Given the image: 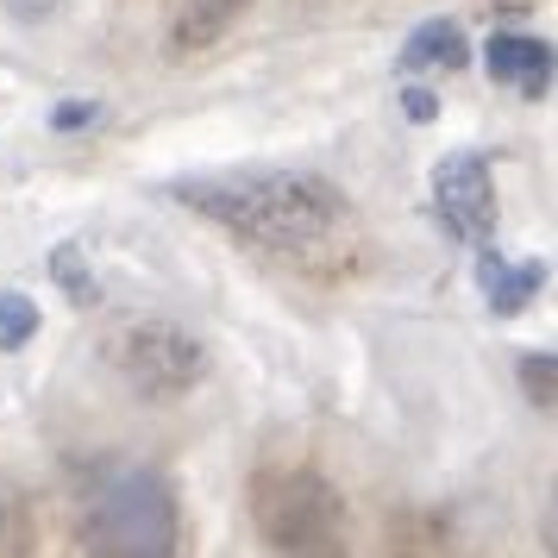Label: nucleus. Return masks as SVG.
Masks as SVG:
<instances>
[{
	"mask_svg": "<svg viewBox=\"0 0 558 558\" xmlns=\"http://www.w3.org/2000/svg\"><path fill=\"white\" fill-rule=\"evenodd\" d=\"M182 508L151 464H120L95 483L76 521V558H177Z\"/></svg>",
	"mask_w": 558,
	"mask_h": 558,
	"instance_id": "f03ea898",
	"label": "nucleus"
},
{
	"mask_svg": "<svg viewBox=\"0 0 558 558\" xmlns=\"http://www.w3.org/2000/svg\"><path fill=\"white\" fill-rule=\"evenodd\" d=\"M245 13H252V0H177V13H170V45H177V51H214Z\"/></svg>",
	"mask_w": 558,
	"mask_h": 558,
	"instance_id": "6e6552de",
	"label": "nucleus"
},
{
	"mask_svg": "<svg viewBox=\"0 0 558 558\" xmlns=\"http://www.w3.org/2000/svg\"><path fill=\"white\" fill-rule=\"evenodd\" d=\"M107 364L145 402H177V396H189L207 377L202 339L170 327V320H126V327L107 339Z\"/></svg>",
	"mask_w": 558,
	"mask_h": 558,
	"instance_id": "20e7f679",
	"label": "nucleus"
},
{
	"mask_svg": "<svg viewBox=\"0 0 558 558\" xmlns=\"http://www.w3.org/2000/svg\"><path fill=\"white\" fill-rule=\"evenodd\" d=\"M170 195L220 232L245 239L252 252L314 270V277L339 270L357 239V207L345 202L339 182L314 177V170H277V163L207 170V177H177Z\"/></svg>",
	"mask_w": 558,
	"mask_h": 558,
	"instance_id": "f257e3e1",
	"label": "nucleus"
},
{
	"mask_svg": "<svg viewBox=\"0 0 558 558\" xmlns=\"http://www.w3.org/2000/svg\"><path fill=\"white\" fill-rule=\"evenodd\" d=\"M483 70L502 82V88L539 101V95L553 88V45L533 38V32H496V38L483 45Z\"/></svg>",
	"mask_w": 558,
	"mask_h": 558,
	"instance_id": "423d86ee",
	"label": "nucleus"
},
{
	"mask_svg": "<svg viewBox=\"0 0 558 558\" xmlns=\"http://www.w3.org/2000/svg\"><path fill=\"white\" fill-rule=\"evenodd\" d=\"M252 521L270 558H357L345 496L314 464H264L252 477Z\"/></svg>",
	"mask_w": 558,
	"mask_h": 558,
	"instance_id": "7ed1b4c3",
	"label": "nucleus"
},
{
	"mask_svg": "<svg viewBox=\"0 0 558 558\" xmlns=\"http://www.w3.org/2000/svg\"><path fill=\"white\" fill-rule=\"evenodd\" d=\"M408 113H414V120H433V113H439V101H433L427 88H408Z\"/></svg>",
	"mask_w": 558,
	"mask_h": 558,
	"instance_id": "2eb2a0df",
	"label": "nucleus"
},
{
	"mask_svg": "<svg viewBox=\"0 0 558 558\" xmlns=\"http://www.w3.org/2000/svg\"><path fill=\"white\" fill-rule=\"evenodd\" d=\"M521 383H527V396H539V408H553V352L521 357Z\"/></svg>",
	"mask_w": 558,
	"mask_h": 558,
	"instance_id": "f8f14e48",
	"label": "nucleus"
},
{
	"mask_svg": "<svg viewBox=\"0 0 558 558\" xmlns=\"http://www.w3.org/2000/svg\"><path fill=\"white\" fill-rule=\"evenodd\" d=\"M32 332H38V307H32V295H0V352H20V345H32Z\"/></svg>",
	"mask_w": 558,
	"mask_h": 558,
	"instance_id": "9d476101",
	"label": "nucleus"
},
{
	"mask_svg": "<svg viewBox=\"0 0 558 558\" xmlns=\"http://www.w3.org/2000/svg\"><path fill=\"white\" fill-rule=\"evenodd\" d=\"M51 264H57V282L70 289V302H95V277H88V264L76 257V245H63Z\"/></svg>",
	"mask_w": 558,
	"mask_h": 558,
	"instance_id": "9b49d317",
	"label": "nucleus"
},
{
	"mask_svg": "<svg viewBox=\"0 0 558 558\" xmlns=\"http://www.w3.org/2000/svg\"><path fill=\"white\" fill-rule=\"evenodd\" d=\"M95 113H101V107H57V120H51V126H57V132H76V126H95Z\"/></svg>",
	"mask_w": 558,
	"mask_h": 558,
	"instance_id": "ddd939ff",
	"label": "nucleus"
},
{
	"mask_svg": "<svg viewBox=\"0 0 558 558\" xmlns=\"http://www.w3.org/2000/svg\"><path fill=\"white\" fill-rule=\"evenodd\" d=\"M477 282H483V302L496 314H521V307L546 289V264H508L496 245H477Z\"/></svg>",
	"mask_w": 558,
	"mask_h": 558,
	"instance_id": "0eeeda50",
	"label": "nucleus"
},
{
	"mask_svg": "<svg viewBox=\"0 0 558 558\" xmlns=\"http://www.w3.org/2000/svg\"><path fill=\"white\" fill-rule=\"evenodd\" d=\"M433 214L446 239L458 245H489L496 239V177H489V157L483 151H446L433 163Z\"/></svg>",
	"mask_w": 558,
	"mask_h": 558,
	"instance_id": "39448f33",
	"label": "nucleus"
},
{
	"mask_svg": "<svg viewBox=\"0 0 558 558\" xmlns=\"http://www.w3.org/2000/svg\"><path fill=\"white\" fill-rule=\"evenodd\" d=\"M464 63H471V45L452 20H427V26L408 32L402 76H446V70H464Z\"/></svg>",
	"mask_w": 558,
	"mask_h": 558,
	"instance_id": "1a4fd4ad",
	"label": "nucleus"
},
{
	"mask_svg": "<svg viewBox=\"0 0 558 558\" xmlns=\"http://www.w3.org/2000/svg\"><path fill=\"white\" fill-rule=\"evenodd\" d=\"M7 7H13V13H20V20H45V13H57V7H63V0H7Z\"/></svg>",
	"mask_w": 558,
	"mask_h": 558,
	"instance_id": "4468645a",
	"label": "nucleus"
}]
</instances>
